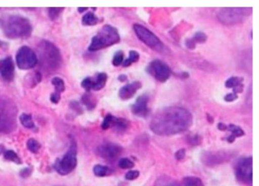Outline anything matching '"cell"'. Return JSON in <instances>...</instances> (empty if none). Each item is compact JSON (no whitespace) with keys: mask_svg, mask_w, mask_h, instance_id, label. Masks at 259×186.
Returning <instances> with one entry per match:
<instances>
[{"mask_svg":"<svg viewBox=\"0 0 259 186\" xmlns=\"http://www.w3.org/2000/svg\"><path fill=\"white\" fill-rule=\"evenodd\" d=\"M190 112L180 107H169L159 110L151 119L150 128L157 135H174L187 131L192 125Z\"/></svg>","mask_w":259,"mask_h":186,"instance_id":"6da1fadb","label":"cell"},{"mask_svg":"<svg viewBox=\"0 0 259 186\" xmlns=\"http://www.w3.org/2000/svg\"><path fill=\"white\" fill-rule=\"evenodd\" d=\"M1 27L6 37L10 39L28 38L32 32L30 21L27 18L16 15L3 18Z\"/></svg>","mask_w":259,"mask_h":186,"instance_id":"7a4b0ae2","label":"cell"},{"mask_svg":"<svg viewBox=\"0 0 259 186\" xmlns=\"http://www.w3.org/2000/svg\"><path fill=\"white\" fill-rule=\"evenodd\" d=\"M40 67L48 73L57 72L63 63L61 53L56 45L48 40H42L38 45Z\"/></svg>","mask_w":259,"mask_h":186,"instance_id":"3957f363","label":"cell"},{"mask_svg":"<svg viewBox=\"0 0 259 186\" xmlns=\"http://www.w3.org/2000/svg\"><path fill=\"white\" fill-rule=\"evenodd\" d=\"M18 108L13 100L0 97V134H10L17 128Z\"/></svg>","mask_w":259,"mask_h":186,"instance_id":"277c9868","label":"cell"},{"mask_svg":"<svg viewBox=\"0 0 259 186\" xmlns=\"http://www.w3.org/2000/svg\"><path fill=\"white\" fill-rule=\"evenodd\" d=\"M119 41L120 36L117 29L111 25H107L103 27L99 32L92 38L89 51L91 52H95L116 44Z\"/></svg>","mask_w":259,"mask_h":186,"instance_id":"5b68a950","label":"cell"},{"mask_svg":"<svg viewBox=\"0 0 259 186\" xmlns=\"http://www.w3.org/2000/svg\"><path fill=\"white\" fill-rule=\"evenodd\" d=\"M77 166V145L75 140L71 141L70 146L67 152L61 159L55 163V169L62 175H68L75 169Z\"/></svg>","mask_w":259,"mask_h":186,"instance_id":"8992f818","label":"cell"},{"mask_svg":"<svg viewBox=\"0 0 259 186\" xmlns=\"http://www.w3.org/2000/svg\"><path fill=\"white\" fill-rule=\"evenodd\" d=\"M251 13V8H224L218 13V17L224 25H236L242 22Z\"/></svg>","mask_w":259,"mask_h":186,"instance_id":"52a82bcc","label":"cell"},{"mask_svg":"<svg viewBox=\"0 0 259 186\" xmlns=\"http://www.w3.org/2000/svg\"><path fill=\"white\" fill-rule=\"evenodd\" d=\"M38 63L35 53L27 46H22L16 54L18 67L22 70H28L37 66Z\"/></svg>","mask_w":259,"mask_h":186,"instance_id":"ba28073f","label":"cell"},{"mask_svg":"<svg viewBox=\"0 0 259 186\" xmlns=\"http://www.w3.org/2000/svg\"><path fill=\"white\" fill-rule=\"evenodd\" d=\"M133 29L138 38L147 46L154 50H159L162 48V42L160 41V39L148 28L139 24H135Z\"/></svg>","mask_w":259,"mask_h":186,"instance_id":"9c48e42d","label":"cell"},{"mask_svg":"<svg viewBox=\"0 0 259 186\" xmlns=\"http://www.w3.org/2000/svg\"><path fill=\"white\" fill-rule=\"evenodd\" d=\"M147 70L150 75H152L157 81L160 82H165L167 81L172 74L170 68L166 63L159 60L151 62Z\"/></svg>","mask_w":259,"mask_h":186,"instance_id":"30bf717a","label":"cell"},{"mask_svg":"<svg viewBox=\"0 0 259 186\" xmlns=\"http://www.w3.org/2000/svg\"><path fill=\"white\" fill-rule=\"evenodd\" d=\"M238 179L245 184H251L252 181V158L245 157L238 162L236 169Z\"/></svg>","mask_w":259,"mask_h":186,"instance_id":"8fae6325","label":"cell"},{"mask_svg":"<svg viewBox=\"0 0 259 186\" xmlns=\"http://www.w3.org/2000/svg\"><path fill=\"white\" fill-rule=\"evenodd\" d=\"M122 152V148L113 143H105L100 145L96 150L97 154L105 160H116Z\"/></svg>","mask_w":259,"mask_h":186,"instance_id":"7c38bea8","label":"cell"},{"mask_svg":"<svg viewBox=\"0 0 259 186\" xmlns=\"http://www.w3.org/2000/svg\"><path fill=\"white\" fill-rule=\"evenodd\" d=\"M0 75L6 81H13L15 75V65L11 57L0 60Z\"/></svg>","mask_w":259,"mask_h":186,"instance_id":"4fadbf2b","label":"cell"},{"mask_svg":"<svg viewBox=\"0 0 259 186\" xmlns=\"http://www.w3.org/2000/svg\"><path fill=\"white\" fill-rule=\"evenodd\" d=\"M148 101L149 99L147 95H142L139 97L132 107L133 113L140 117H146L149 113V109L148 107Z\"/></svg>","mask_w":259,"mask_h":186,"instance_id":"5bb4252c","label":"cell"},{"mask_svg":"<svg viewBox=\"0 0 259 186\" xmlns=\"http://www.w3.org/2000/svg\"><path fill=\"white\" fill-rule=\"evenodd\" d=\"M142 83L139 82V81H134V82L131 83V84H128L126 85L123 86L119 90V98L122 100V101L130 100V98H133L136 95V92L142 87Z\"/></svg>","mask_w":259,"mask_h":186,"instance_id":"9a60e30c","label":"cell"},{"mask_svg":"<svg viewBox=\"0 0 259 186\" xmlns=\"http://www.w3.org/2000/svg\"><path fill=\"white\" fill-rule=\"evenodd\" d=\"M228 155L225 153H208L204 155V163L207 166L220 164L227 160Z\"/></svg>","mask_w":259,"mask_h":186,"instance_id":"2e32d148","label":"cell"},{"mask_svg":"<svg viewBox=\"0 0 259 186\" xmlns=\"http://www.w3.org/2000/svg\"><path fill=\"white\" fill-rule=\"evenodd\" d=\"M107 81V74L104 72L98 73L95 78H92V90H100L104 88Z\"/></svg>","mask_w":259,"mask_h":186,"instance_id":"e0dca14e","label":"cell"},{"mask_svg":"<svg viewBox=\"0 0 259 186\" xmlns=\"http://www.w3.org/2000/svg\"><path fill=\"white\" fill-rule=\"evenodd\" d=\"M227 130L231 132V134L227 137V142H230V143H233L236 137H241L245 134L243 130L240 127L233 125V124L227 125Z\"/></svg>","mask_w":259,"mask_h":186,"instance_id":"ac0fdd59","label":"cell"},{"mask_svg":"<svg viewBox=\"0 0 259 186\" xmlns=\"http://www.w3.org/2000/svg\"><path fill=\"white\" fill-rule=\"evenodd\" d=\"M154 186H181V184L171 177L162 175L156 180Z\"/></svg>","mask_w":259,"mask_h":186,"instance_id":"d6986e66","label":"cell"},{"mask_svg":"<svg viewBox=\"0 0 259 186\" xmlns=\"http://www.w3.org/2000/svg\"><path fill=\"white\" fill-rule=\"evenodd\" d=\"M93 172L95 175L98 177L108 176L113 173V170L110 167L99 164L94 166Z\"/></svg>","mask_w":259,"mask_h":186,"instance_id":"ffe728a7","label":"cell"},{"mask_svg":"<svg viewBox=\"0 0 259 186\" xmlns=\"http://www.w3.org/2000/svg\"><path fill=\"white\" fill-rule=\"evenodd\" d=\"M19 119H20L22 125L25 128H28V129H34L35 128V124H34L32 116L31 115L22 113L19 117Z\"/></svg>","mask_w":259,"mask_h":186,"instance_id":"44dd1931","label":"cell"},{"mask_svg":"<svg viewBox=\"0 0 259 186\" xmlns=\"http://www.w3.org/2000/svg\"><path fill=\"white\" fill-rule=\"evenodd\" d=\"M128 126V122L125 119L122 118L113 117V122L111 127L116 128L117 131H125Z\"/></svg>","mask_w":259,"mask_h":186,"instance_id":"7402d4cb","label":"cell"},{"mask_svg":"<svg viewBox=\"0 0 259 186\" xmlns=\"http://www.w3.org/2000/svg\"><path fill=\"white\" fill-rule=\"evenodd\" d=\"M99 22V19L93 13H89L82 18V25L84 26H94Z\"/></svg>","mask_w":259,"mask_h":186,"instance_id":"603a6c76","label":"cell"},{"mask_svg":"<svg viewBox=\"0 0 259 186\" xmlns=\"http://www.w3.org/2000/svg\"><path fill=\"white\" fill-rule=\"evenodd\" d=\"M52 84L55 87V92L54 93L57 94V95H61L63 92H64L65 89H66L64 81L60 77H55V78H53Z\"/></svg>","mask_w":259,"mask_h":186,"instance_id":"cb8c5ba5","label":"cell"},{"mask_svg":"<svg viewBox=\"0 0 259 186\" xmlns=\"http://www.w3.org/2000/svg\"><path fill=\"white\" fill-rule=\"evenodd\" d=\"M183 186H204L201 178L195 176H187L183 178Z\"/></svg>","mask_w":259,"mask_h":186,"instance_id":"d4e9b609","label":"cell"},{"mask_svg":"<svg viewBox=\"0 0 259 186\" xmlns=\"http://www.w3.org/2000/svg\"><path fill=\"white\" fill-rule=\"evenodd\" d=\"M242 81H243V78H239V77H231L227 80L225 82L226 87L227 88H236V87H239V86L242 85Z\"/></svg>","mask_w":259,"mask_h":186,"instance_id":"484cf974","label":"cell"},{"mask_svg":"<svg viewBox=\"0 0 259 186\" xmlns=\"http://www.w3.org/2000/svg\"><path fill=\"white\" fill-rule=\"evenodd\" d=\"M139 54L136 51H132L130 52V57H128V59L124 60L123 63H122V66L123 67H128V66H131L133 63H137L139 60Z\"/></svg>","mask_w":259,"mask_h":186,"instance_id":"4316f807","label":"cell"},{"mask_svg":"<svg viewBox=\"0 0 259 186\" xmlns=\"http://www.w3.org/2000/svg\"><path fill=\"white\" fill-rule=\"evenodd\" d=\"M4 158H5L6 160H9V161L17 163V164H21V163H22V160L19 158L18 154H16L15 151H11V150L6 151L5 152H4Z\"/></svg>","mask_w":259,"mask_h":186,"instance_id":"83f0119b","label":"cell"},{"mask_svg":"<svg viewBox=\"0 0 259 186\" xmlns=\"http://www.w3.org/2000/svg\"><path fill=\"white\" fill-rule=\"evenodd\" d=\"M27 147H28V150L31 152L36 153L38 152L39 150L40 149V145L37 141H36L34 138H30L29 140L27 142Z\"/></svg>","mask_w":259,"mask_h":186,"instance_id":"f1b7e54d","label":"cell"},{"mask_svg":"<svg viewBox=\"0 0 259 186\" xmlns=\"http://www.w3.org/2000/svg\"><path fill=\"white\" fill-rule=\"evenodd\" d=\"M82 102L89 110H92L96 106V102L91 95H84L82 97Z\"/></svg>","mask_w":259,"mask_h":186,"instance_id":"f546056e","label":"cell"},{"mask_svg":"<svg viewBox=\"0 0 259 186\" xmlns=\"http://www.w3.org/2000/svg\"><path fill=\"white\" fill-rule=\"evenodd\" d=\"M63 8H49L48 9V14H49L50 19L52 21L57 20L59 16L61 14Z\"/></svg>","mask_w":259,"mask_h":186,"instance_id":"4dcf8cb0","label":"cell"},{"mask_svg":"<svg viewBox=\"0 0 259 186\" xmlns=\"http://www.w3.org/2000/svg\"><path fill=\"white\" fill-rule=\"evenodd\" d=\"M135 163L128 158H122L119 160V166L121 169H128L134 167Z\"/></svg>","mask_w":259,"mask_h":186,"instance_id":"1f68e13d","label":"cell"},{"mask_svg":"<svg viewBox=\"0 0 259 186\" xmlns=\"http://www.w3.org/2000/svg\"><path fill=\"white\" fill-rule=\"evenodd\" d=\"M124 61V54L122 51H118L114 55L113 59V65L114 66H119L122 64Z\"/></svg>","mask_w":259,"mask_h":186,"instance_id":"d6a6232c","label":"cell"},{"mask_svg":"<svg viewBox=\"0 0 259 186\" xmlns=\"http://www.w3.org/2000/svg\"><path fill=\"white\" fill-rule=\"evenodd\" d=\"M207 35L204 33L197 32L194 36L193 38H192V40L196 44L197 43H204L207 40Z\"/></svg>","mask_w":259,"mask_h":186,"instance_id":"836d02e7","label":"cell"},{"mask_svg":"<svg viewBox=\"0 0 259 186\" xmlns=\"http://www.w3.org/2000/svg\"><path fill=\"white\" fill-rule=\"evenodd\" d=\"M113 117H114V116H113L110 114H108L106 116V117L104 118V121H103L102 125H101V127H102L103 129L107 130L111 127Z\"/></svg>","mask_w":259,"mask_h":186,"instance_id":"e575fe53","label":"cell"},{"mask_svg":"<svg viewBox=\"0 0 259 186\" xmlns=\"http://www.w3.org/2000/svg\"><path fill=\"white\" fill-rule=\"evenodd\" d=\"M81 87L88 91L92 90V78L89 77V78H84L81 82Z\"/></svg>","mask_w":259,"mask_h":186,"instance_id":"d590c367","label":"cell"},{"mask_svg":"<svg viewBox=\"0 0 259 186\" xmlns=\"http://www.w3.org/2000/svg\"><path fill=\"white\" fill-rule=\"evenodd\" d=\"M139 175H140V172L138 170H130L125 174V178L127 180H130V181H132V180L136 179V178H139Z\"/></svg>","mask_w":259,"mask_h":186,"instance_id":"8d00e7d4","label":"cell"},{"mask_svg":"<svg viewBox=\"0 0 259 186\" xmlns=\"http://www.w3.org/2000/svg\"><path fill=\"white\" fill-rule=\"evenodd\" d=\"M238 99V95L235 93H230L224 97V101L226 102H233Z\"/></svg>","mask_w":259,"mask_h":186,"instance_id":"74e56055","label":"cell"},{"mask_svg":"<svg viewBox=\"0 0 259 186\" xmlns=\"http://www.w3.org/2000/svg\"><path fill=\"white\" fill-rule=\"evenodd\" d=\"M185 156H186V151H185V149L179 150V151L175 154L176 158L179 160H183V159L184 158Z\"/></svg>","mask_w":259,"mask_h":186,"instance_id":"f35d334b","label":"cell"},{"mask_svg":"<svg viewBox=\"0 0 259 186\" xmlns=\"http://www.w3.org/2000/svg\"><path fill=\"white\" fill-rule=\"evenodd\" d=\"M51 101H52L54 104H58L59 101H60V95L53 93L52 95H51Z\"/></svg>","mask_w":259,"mask_h":186,"instance_id":"ab89813d","label":"cell"},{"mask_svg":"<svg viewBox=\"0 0 259 186\" xmlns=\"http://www.w3.org/2000/svg\"><path fill=\"white\" fill-rule=\"evenodd\" d=\"M191 145H198L199 144V137L198 135L194 136L191 138L190 140Z\"/></svg>","mask_w":259,"mask_h":186,"instance_id":"60d3db41","label":"cell"},{"mask_svg":"<svg viewBox=\"0 0 259 186\" xmlns=\"http://www.w3.org/2000/svg\"><path fill=\"white\" fill-rule=\"evenodd\" d=\"M218 129L221 130V131H227V125L224 123H219L218 124Z\"/></svg>","mask_w":259,"mask_h":186,"instance_id":"b9f144b4","label":"cell"},{"mask_svg":"<svg viewBox=\"0 0 259 186\" xmlns=\"http://www.w3.org/2000/svg\"><path fill=\"white\" fill-rule=\"evenodd\" d=\"M118 79H119V81H125L127 80V76H125V75H120V76H119Z\"/></svg>","mask_w":259,"mask_h":186,"instance_id":"7bdbcfd3","label":"cell"},{"mask_svg":"<svg viewBox=\"0 0 259 186\" xmlns=\"http://www.w3.org/2000/svg\"><path fill=\"white\" fill-rule=\"evenodd\" d=\"M5 151V148H4V145H0V154H4Z\"/></svg>","mask_w":259,"mask_h":186,"instance_id":"ee69618b","label":"cell"},{"mask_svg":"<svg viewBox=\"0 0 259 186\" xmlns=\"http://www.w3.org/2000/svg\"><path fill=\"white\" fill-rule=\"evenodd\" d=\"M87 10H88V8H78V11L81 13H84V12L87 11Z\"/></svg>","mask_w":259,"mask_h":186,"instance_id":"f6af8a7d","label":"cell"}]
</instances>
